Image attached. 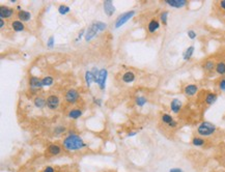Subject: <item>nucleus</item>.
Returning <instances> with one entry per match:
<instances>
[{
  "mask_svg": "<svg viewBox=\"0 0 225 172\" xmlns=\"http://www.w3.org/2000/svg\"><path fill=\"white\" fill-rule=\"evenodd\" d=\"M91 73H92V75H94V82L98 83V81H99V75H100V70H99L97 67H94V69L91 70Z\"/></svg>",
  "mask_w": 225,
  "mask_h": 172,
  "instance_id": "72a5a7b5",
  "label": "nucleus"
},
{
  "mask_svg": "<svg viewBox=\"0 0 225 172\" xmlns=\"http://www.w3.org/2000/svg\"><path fill=\"white\" fill-rule=\"evenodd\" d=\"M66 131L67 129L64 125H57V127H55L54 129V134L56 135V136H60V135H62Z\"/></svg>",
  "mask_w": 225,
  "mask_h": 172,
  "instance_id": "2f4dec72",
  "label": "nucleus"
},
{
  "mask_svg": "<svg viewBox=\"0 0 225 172\" xmlns=\"http://www.w3.org/2000/svg\"><path fill=\"white\" fill-rule=\"evenodd\" d=\"M202 69L204 70V72H206V73H212L213 70H215V69H216L215 61L212 59L206 60L205 62L202 64Z\"/></svg>",
  "mask_w": 225,
  "mask_h": 172,
  "instance_id": "a211bd4d",
  "label": "nucleus"
},
{
  "mask_svg": "<svg viewBox=\"0 0 225 172\" xmlns=\"http://www.w3.org/2000/svg\"><path fill=\"white\" fill-rule=\"evenodd\" d=\"M4 27V21L3 19H0V28H3Z\"/></svg>",
  "mask_w": 225,
  "mask_h": 172,
  "instance_id": "79ce46f5",
  "label": "nucleus"
},
{
  "mask_svg": "<svg viewBox=\"0 0 225 172\" xmlns=\"http://www.w3.org/2000/svg\"><path fill=\"white\" fill-rule=\"evenodd\" d=\"M103 7H104V13L106 14L108 17H111L115 13V7L111 0H105L103 3Z\"/></svg>",
  "mask_w": 225,
  "mask_h": 172,
  "instance_id": "6e6552de",
  "label": "nucleus"
},
{
  "mask_svg": "<svg viewBox=\"0 0 225 172\" xmlns=\"http://www.w3.org/2000/svg\"><path fill=\"white\" fill-rule=\"evenodd\" d=\"M14 15V8L1 5L0 7V19H7Z\"/></svg>",
  "mask_w": 225,
  "mask_h": 172,
  "instance_id": "9b49d317",
  "label": "nucleus"
},
{
  "mask_svg": "<svg viewBox=\"0 0 225 172\" xmlns=\"http://www.w3.org/2000/svg\"><path fill=\"white\" fill-rule=\"evenodd\" d=\"M194 51H195V48H194V46H190V47H188V48L186 49V51H185L184 54H183V59H184L185 61L190 60L191 58H192V56H193Z\"/></svg>",
  "mask_w": 225,
  "mask_h": 172,
  "instance_id": "412c9836",
  "label": "nucleus"
},
{
  "mask_svg": "<svg viewBox=\"0 0 225 172\" xmlns=\"http://www.w3.org/2000/svg\"><path fill=\"white\" fill-rule=\"evenodd\" d=\"M168 15H169L168 11H163V13H161V15H160V21H161V23L165 26L167 25L168 23Z\"/></svg>",
  "mask_w": 225,
  "mask_h": 172,
  "instance_id": "7c9ffc66",
  "label": "nucleus"
},
{
  "mask_svg": "<svg viewBox=\"0 0 225 172\" xmlns=\"http://www.w3.org/2000/svg\"><path fill=\"white\" fill-rule=\"evenodd\" d=\"M47 46L48 48H53L54 47V36H50L47 41Z\"/></svg>",
  "mask_w": 225,
  "mask_h": 172,
  "instance_id": "c9c22d12",
  "label": "nucleus"
},
{
  "mask_svg": "<svg viewBox=\"0 0 225 172\" xmlns=\"http://www.w3.org/2000/svg\"><path fill=\"white\" fill-rule=\"evenodd\" d=\"M11 28H13L14 31H16V32H22L25 30V25H24V23L21 22V21L15 20L11 22Z\"/></svg>",
  "mask_w": 225,
  "mask_h": 172,
  "instance_id": "f3484780",
  "label": "nucleus"
},
{
  "mask_svg": "<svg viewBox=\"0 0 225 172\" xmlns=\"http://www.w3.org/2000/svg\"><path fill=\"white\" fill-rule=\"evenodd\" d=\"M70 11H71L70 7L64 5V4H61V5H59V7H58V13H59L60 15H63V16L67 14H69Z\"/></svg>",
  "mask_w": 225,
  "mask_h": 172,
  "instance_id": "c756f323",
  "label": "nucleus"
},
{
  "mask_svg": "<svg viewBox=\"0 0 225 172\" xmlns=\"http://www.w3.org/2000/svg\"><path fill=\"white\" fill-rule=\"evenodd\" d=\"M85 32H86V31H85V29H82V30H81V31H80V32H79V34H78V38H77V39H76V42H78V41H79V39H81V38H82V36H83V35H84V36H85Z\"/></svg>",
  "mask_w": 225,
  "mask_h": 172,
  "instance_id": "e433bc0d",
  "label": "nucleus"
},
{
  "mask_svg": "<svg viewBox=\"0 0 225 172\" xmlns=\"http://www.w3.org/2000/svg\"><path fill=\"white\" fill-rule=\"evenodd\" d=\"M47 152L49 155H51V156H57L61 152V147L58 145V144H55V143L50 144L47 148Z\"/></svg>",
  "mask_w": 225,
  "mask_h": 172,
  "instance_id": "2eb2a0df",
  "label": "nucleus"
},
{
  "mask_svg": "<svg viewBox=\"0 0 225 172\" xmlns=\"http://www.w3.org/2000/svg\"><path fill=\"white\" fill-rule=\"evenodd\" d=\"M218 87L222 93H225V78H222L219 80L218 82Z\"/></svg>",
  "mask_w": 225,
  "mask_h": 172,
  "instance_id": "473e14b6",
  "label": "nucleus"
},
{
  "mask_svg": "<svg viewBox=\"0 0 225 172\" xmlns=\"http://www.w3.org/2000/svg\"><path fill=\"white\" fill-rule=\"evenodd\" d=\"M42 82H43V86H51L53 84L54 79L52 78L51 76H46L42 79Z\"/></svg>",
  "mask_w": 225,
  "mask_h": 172,
  "instance_id": "c85d7f7f",
  "label": "nucleus"
},
{
  "mask_svg": "<svg viewBox=\"0 0 225 172\" xmlns=\"http://www.w3.org/2000/svg\"><path fill=\"white\" fill-rule=\"evenodd\" d=\"M219 5H220V7L222 10L225 11V0H221V1L219 2Z\"/></svg>",
  "mask_w": 225,
  "mask_h": 172,
  "instance_id": "ea45409f",
  "label": "nucleus"
},
{
  "mask_svg": "<svg viewBox=\"0 0 225 172\" xmlns=\"http://www.w3.org/2000/svg\"><path fill=\"white\" fill-rule=\"evenodd\" d=\"M197 93H198V86H197L196 84H193V83L192 84L186 85L184 88V93L189 97H194Z\"/></svg>",
  "mask_w": 225,
  "mask_h": 172,
  "instance_id": "1a4fd4ad",
  "label": "nucleus"
},
{
  "mask_svg": "<svg viewBox=\"0 0 225 172\" xmlns=\"http://www.w3.org/2000/svg\"><path fill=\"white\" fill-rule=\"evenodd\" d=\"M135 78H136V76H135V74L133 72H126L124 75H122V81H124L125 83H133L135 81Z\"/></svg>",
  "mask_w": 225,
  "mask_h": 172,
  "instance_id": "aec40b11",
  "label": "nucleus"
},
{
  "mask_svg": "<svg viewBox=\"0 0 225 172\" xmlns=\"http://www.w3.org/2000/svg\"><path fill=\"white\" fill-rule=\"evenodd\" d=\"M216 73L220 76H224L225 75V61H219V62L216 63Z\"/></svg>",
  "mask_w": 225,
  "mask_h": 172,
  "instance_id": "b1692460",
  "label": "nucleus"
},
{
  "mask_svg": "<svg viewBox=\"0 0 225 172\" xmlns=\"http://www.w3.org/2000/svg\"><path fill=\"white\" fill-rule=\"evenodd\" d=\"M217 127L209 121H202L197 127V133L200 137H209L215 133Z\"/></svg>",
  "mask_w": 225,
  "mask_h": 172,
  "instance_id": "7ed1b4c3",
  "label": "nucleus"
},
{
  "mask_svg": "<svg viewBox=\"0 0 225 172\" xmlns=\"http://www.w3.org/2000/svg\"><path fill=\"white\" fill-rule=\"evenodd\" d=\"M218 100V94L215 93H209L205 96L204 102L208 106H211L213 104H215Z\"/></svg>",
  "mask_w": 225,
  "mask_h": 172,
  "instance_id": "6ab92c4d",
  "label": "nucleus"
},
{
  "mask_svg": "<svg viewBox=\"0 0 225 172\" xmlns=\"http://www.w3.org/2000/svg\"><path fill=\"white\" fill-rule=\"evenodd\" d=\"M164 2L170 7L174 8H183L188 4L187 0H165Z\"/></svg>",
  "mask_w": 225,
  "mask_h": 172,
  "instance_id": "0eeeda50",
  "label": "nucleus"
},
{
  "mask_svg": "<svg viewBox=\"0 0 225 172\" xmlns=\"http://www.w3.org/2000/svg\"><path fill=\"white\" fill-rule=\"evenodd\" d=\"M94 103L95 104V105H98L99 107H101L102 106V100L101 99H95V97H94Z\"/></svg>",
  "mask_w": 225,
  "mask_h": 172,
  "instance_id": "4c0bfd02",
  "label": "nucleus"
},
{
  "mask_svg": "<svg viewBox=\"0 0 225 172\" xmlns=\"http://www.w3.org/2000/svg\"><path fill=\"white\" fill-rule=\"evenodd\" d=\"M137 134V132L136 131H135V132H131V133H129L128 134V136L129 137H133V136H135V135H136Z\"/></svg>",
  "mask_w": 225,
  "mask_h": 172,
  "instance_id": "37998d69",
  "label": "nucleus"
},
{
  "mask_svg": "<svg viewBox=\"0 0 225 172\" xmlns=\"http://www.w3.org/2000/svg\"><path fill=\"white\" fill-rule=\"evenodd\" d=\"M191 143H192V145H194V146L200 147V146H203L205 144V140L200 136H195V137H193Z\"/></svg>",
  "mask_w": 225,
  "mask_h": 172,
  "instance_id": "393cba45",
  "label": "nucleus"
},
{
  "mask_svg": "<svg viewBox=\"0 0 225 172\" xmlns=\"http://www.w3.org/2000/svg\"><path fill=\"white\" fill-rule=\"evenodd\" d=\"M187 34H188V38H189L190 39H195L196 36H197V33L194 31V30H192V29L188 30Z\"/></svg>",
  "mask_w": 225,
  "mask_h": 172,
  "instance_id": "f704fd0d",
  "label": "nucleus"
},
{
  "mask_svg": "<svg viewBox=\"0 0 225 172\" xmlns=\"http://www.w3.org/2000/svg\"><path fill=\"white\" fill-rule=\"evenodd\" d=\"M79 99V93L78 90L74 89V88H71L67 91L66 93V101L69 104H75Z\"/></svg>",
  "mask_w": 225,
  "mask_h": 172,
  "instance_id": "423d86ee",
  "label": "nucleus"
},
{
  "mask_svg": "<svg viewBox=\"0 0 225 172\" xmlns=\"http://www.w3.org/2000/svg\"><path fill=\"white\" fill-rule=\"evenodd\" d=\"M33 104L39 109H43L45 106H47V102H46V100L43 97H36L34 101H33Z\"/></svg>",
  "mask_w": 225,
  "mask_h": 172,
  "instance_id": "4be33fe9",
  "label": "nucleus"
},
{
  "mask_svg": "<svg viewBox=\"0 0 225 172\" xmlns=\"http://www.w3.org/2000/svg\"><path fill=\"white\" fill-rule=\"evenodd\" d=\"M135 103H136V105L138 107H143L145 104L147 103V99L145 97L143 96H139L136 97V100H135Z\"/></svg>",
  "mask_w": 225,
  "mask_h": 172,
  "instance_id": "cd10ccee",
  "label": "nucleus"
},
{
  "mask_svg": "<svg viewBox=\"0 0 225 172\" xmlns=\"http://www.w3.org/2000/svg\"><path fill=\"white\" fill-rule=\"evenodd\" d=\"M160 28V22L157 19H153L149 21V25H147V30L150 33H155L157 30Z\"/></svg>",
  "mask_w": 225,
  "mask_h": 172,
  "instance_id": "dca6fc26",
  "label": "nucleus"
},
{
  "mask_svg": "<svg viewBox=\"0 0 225 172\" xmlns=\"http://www.w3.org/2000/svg\"><path fill=\"white\" fill-rule=\"evenodd\" d=\"M181 107H183V103L178 99H173L170 102V109L174 114H177V113L181 112Z\"/></svg>",
  "mask_w": 225,
  "mask_h": 172,
  "instance_id": "ddd939ff",
  "label": "nucleus"
},
{
  "mask_svg": "<svg viewBox=\"0 0 225 172\" xmlns=\"http://www.w3.org/2000/svg\"><path fill=\"white\" fill-rule=\"evenodd\" d=\"M17 17H18V19H19V21L24 23V22H28V21H30V19H31V14L27 11L21 10V11H18Z\"/></svg>",
  "mask_w": 225,
  "mask_h": 172,
  "instance_id": "4468645a",
  "label": "nucleus"
},
{
  "mask_svg": "<svg viewBox=\"0 0 225 172\" xmlns=\"http://www.w3.org/2000/svg\"><path fill=\"white\" fill-rule=\"evenodd\" d=\"M82 110L81 109H79V108H75V109H72V110H70V112H69V114H67V116H69L70 118H72V119H78L80 116L82 115Z\"/></svg>",
  "mask_w": 225,
  "mask_h": 172,
  "instance_id": "5701e85b",
  "label": "nucleus"
},
{
  "mask_svg": "<svg viewBox=\"0 0 225 172\" xmlns=\"http://www.w3.org/2000/svg\"><path fill=\"white\" fill-rule=\"evenodd\" d=\"M107 28V24L104 22H101V21H97V22H94L90 26L88 27L87 30L85 32V41L89 42L91 41L92 38L97 35L98 32L104 31Z\"/></svg>",
  "mask_w": 225,
  "mask_h": 172,
  "instance_id": "f03ea898",
  "label": "nucleus"
},
{
  "mask_svg": "<svg viewBox=\"0 0 225 172\" xmlns=\"http://www.w3.org/2000/svg\"><path fill=\"white\" fill-rule=\"evenodd\" d=\"M84 79H85V82H86L87 87H90L91 83L94 82V75H92L91 70H86L85 75H84Z\"/></svg>",
  "mask_w": 225,
  "mask_h": 172,
  "instance_id": "a878e982",
  "label": "nucleus"
},
{
  "mask_svg": "<svg viewBox=\"0 0 225 172\" xmlns=\"http://www.w3.org/2000/svg\"><path fill=\"white\" fill-rule=\"evenodd\" d=\"M169 172H184L181 168H171Z\"/></svg>",
  "mask_w": 225,
  "mask_h": 172,
  "instance_id": "a19ab883",
  "label": "nucleus"
},
{
  "mask_svg": "<svg viewBox=\"0 0 225 172\" xmlns=\"http://www.w3.org/2000/svg\"><path fill=\"white\" fill-rule=\"evenodd\" d=\"M44 172H55V170L53 167H51V166H47V167L44 169Z\"/></svg>",
  "mask_w": 225,
  "mask_h": 172,
  "instance_id": "58836bf2",
  "label": "nucleus"
},
{
  "mask_svg": "<svg viewBox=\"0 0 225 172\" xmlns=\"http://www.w3.org/2000/svg\"><path fill=\"white\" fill-rule=\"evenodd\" d=\"M135 14H136L135 11H127V13L122 14L115 21V25H114L115 28H119V27H122V25H125L128 21H130L132 18L135 16Z\"/></svg>",
  "mask_w": 225,
  "mask_h": 172,
  "instance_id": "20e7f679",
  "label": "nucleus"
},
{
  "mask_svg": "<svg viewBox=\"0 0 225 172\" xmlns=\"http://www.w3.org/2000/svg\"><path fill=\"white\" fill-rule=\"evenodd\" d=\"M161 120H162L163 124H165L169 125L172 121L174 120V119H173V117H172V116H171L170 114H167V113H164V114H163V115L161 116Z\"/></svg>",
  "mask_w": 225,
  "mask_h": 172,
  "instance_id": "bb28decb",
  "label": "nucleus"
},
{
  "mask_svg": "<svg viewBox=\"0 0 225 172\" xmlns=\"http://www.w3.org/2000/svg\"><path fill=\"white\" fill-rule=\"evenodd\" d=\"M29 86L30 88H32V89H39V88L44 87L43 86V82H42V79L38 78V77H30L29 78Z\"/></svg>",
  "mask_w": 225,
  "mask_h": 172,
  "instance_id": "f8f14e48",
  "label": "nucleus"
},
{
  "mask_svg": "<svg viewBox=\"0 0 225 172\" xmlns=\"http://www.w3.org/2000/svg\"><path fill=\"white\" fill-rule=\"evenodd\" d=\"M46 102H47V107L50 110H56L58 108V106H59L60 104V100L59 97L57 96H55V94H51V96H49L47 97V100H46Z\"/></svg>",
  "mask_w": 225,
  "mask_h": 172,
  "instance_id": "39448f33",
  "label": "nucleus"
},
{
  "mask_svg": "<svg viewBox=\"0 0 225 172\" xmlns=\"http://www.w3.org/2000/svg\"><path fill=\"white\" fill-rule=\"evenodd\" d=\"M108 76V70L106 69H102L100 70V75H99V81L98 85L100 86V88L102 90L105 89V85H106V80Z\"/></svg>",
  "mask_w": 225,
  "mask_h": 172,
  "instance_id": "9d476101",
  "label": "nucleus"
},
{
  "mask_svg": "<svg viewBox=\"0 0 225 172\" xmlns=\"http://www.w3.org/2000/svg\"><path fill=\"white\" fill-rule=\"evenodd\" d=\"M63 147L67 150L73 152V150H79L84 148L86 143L82 140V138L77 134H70L63 139Z\"/></svg>",
  "mask_w": 225,
  "mask_h": 172,
  "instance_id": "f257e3e1",
  "label": "nucleus"
}]
</instances>
